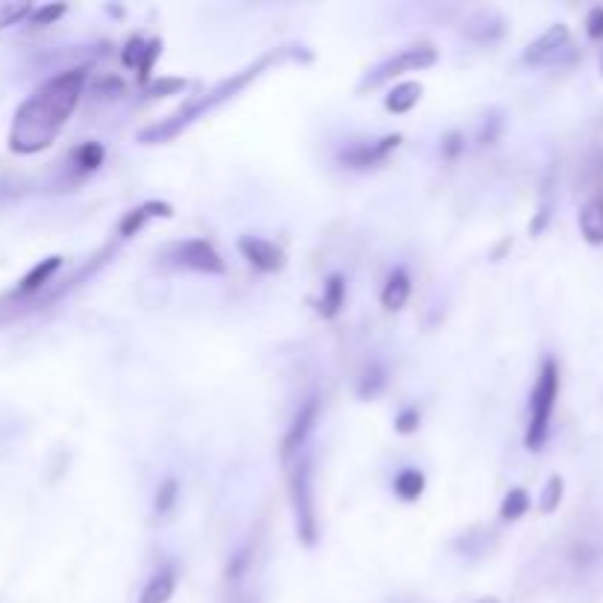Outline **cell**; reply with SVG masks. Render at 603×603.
Masks as SVG:
<instances>
[{"label": "cell", "instance_id": "28", "mask_svg": "<svg viewBox=\"0 0 603 603\" xmlns=\"http://www.w3.org/2000/svg\"><path fill=\"white\" fill-rule=\"evenodd\" d=\"M459 151H462V136H459V133H451L448 142H445V156H456Z\"/></svg>", "mask_w": 603, "mask_h": 603}, {"label": "cell", "instance_id": "17", "mask_svg": "<svg viewBox=\"0 0 603 603\" xmlns=\"http://www.w3.org/2000/svg\"><path fill=\"white\" fill-rule=\"evenodd\" d=\"M345 298H348V283H345L342 274H333V277L324 283V295H321V301H318V312H321L324 318H336V315L342 312V306H345Z\"/></svg>", "mask_w": 603, "mask_h": 603}, {"label": "cell", "instance_id": "9", "mask_svg": "<svg viewBox=\"0 0 603 603\" xmlns=\"http://www.w3.org/2000/svg\"><path fill=\"white\" fill-rule=\"evenodd\" d=\"M239 251L262 274H277V271L286 268V253H283V248L274 245V242H268V239H262V236H242L239 239Z\"/></svg>", "mask_w": 603, "mask_h": 603}, {"label": "cell", "instance_id": "12", "mask_svg": "<svg viewBox=\"0 0 603 603\" xmlns=\"http://www.w3.org/2000/svg\"><path fill=\"white\" fill-rule=\"evenodd\" d=\"M174 589H177V571L171 565H165L145 583L139 603H168L174 598Z\"/></svg>", "mask_w": 603, "mask_h": 603}, {"label": "cell", "instance_id": "18", "mask_svg": "<svg viewBox=\"0 0 603 603\" xmlns=\"http://www.w3.org/2000/svg\"><path fill=\"white\" fill-rule=\"evenodd\" d=\"M418 101H421V83H401L386 95V109L395 112V115H403Z\"/></svg>", "mask_w": 603, "mask_h": 603}, {"label": "cell", "instance_id": "6", "mask_svg": "<svg viewBox=\"0 0 603 603\" xmlns=\"http://www.w3.org/2000/svg\"><path fill=\"white\" fill-rule=\"evenodd\" d=\"M574 56H577V51H574L571 30L565 24H553L536 42L527 45L524 62L536 65V68H553V65H568Z\"/></svg>", "mask_w": 603, "mask_h": 603}, {"label": "cell", "instance_id": "11", "mask_svg": "<svg viewBox=\"0 0 603 603\" xmlns=\"http://www.w3.org/2000/svg\"><path fill=\"white\" fill-rule=\"evenodd\" d=\"M159 53H162V42H159V39H153L148 45H145L142 39H130V45H127V51H124V65L136 68V71H139V80L148 83L153 59H156Z\"/></svg>", "mask_w": 603, "mask_h": 603}, {"label": "cell", "instance_id": "1", "mask_svg": "<svg viewBox=\"0 0 603 603\" xmlns=\"http://www.w3.org/2000/svg\"><path fill=\"white\" fill-rule=\"evenodd\" d=\"M86 80H89L86 68H68L45 80L15 109L9 127V151L18 156H33L51 148L83 98Z\"/></svg>", "mask_w": 603, "mask_h": 603}, {"label": "cell", "instance_id": "27", "mask_svg": "<svg viewBox=\"0 0 603 603\" xmlns=\"http://www.w3.org/2000/svg\"><path fill=\"white\" fill-rule=\"evenodd\" d=\"M586 33H589V39L603 42V6H595V9L586 15Z\"/></svg>", "mask_w": 603, "mask_h": 603}, {"label": "cell", "instance_id": "23", "mask_svg": "<svg viewBox=\"0 0 603 603\" xmlns=\"http://www.w3.org/2000/svg\"><path fill=\"white\" fill-rule=\"evenodd\" d=\"M177 492H180V486H177V480H174V477H168V480L159 486V492H156V512H159V515H168V512L174 509V503H177Z\"/></svg>", "mask_w": 603, "mask_h": 603}, {"label": "cell", "instance_id": "5", "mask_svg": "<svg viewBox=\"0 0 603 603\" xmlns=\"http://www.w3.org/2000/svg\"><path fill=\"white\" fill-rule=\"evenodd\" d=\"M436 59H439V51L430 45V42H421V45H412V48H403L401 53H395L392 59H386V62H380L365 80H362V86H359V92H368V89H380V86H386V83H392V80H398L403 74H409V71H424V68H430V65H436Z\"/></svg>", "mask_w": 603, "mask_h": 603}, {"label": "cell", "instance_id": "29", "mask_svg": "<svg viewBox=\"0 0 603 603\" xmlns=\"http://www.w3.org/2000/svg\"><path fill=\"white\" fill-rule=\"evenodd\" d=\"M474 603H501V601H498V598H480V601Z\"/></svg>", "mask_w": 603, "mask_h": 603}, {"label": "cell", "instance_id": "24", "mask_svg": "<svg viewBox=\"0 0 603 603\" xmlns=\"http://www.w3.org/2000/svg\"><path fill=\"white\" fill-rule=\"evenodd\" d=\"M383 386H386L383 371L380 368H368L365 377H362V383H359V398H374V395H380Z\"/></svg>", "mask_w": 603, "mask_h": 603}, {"label": "cell", "instance_id": "15", "mask_svg": "<svg viewBox=\"0 0 603 603\" xmlns=\"http://www.w3.org/2000/svg\"><path fill=\"white\" fill-rule=\"evenodd\" d=\"M465 33H468L471 39H477V42H495L503 33V18L501 15H495L492 9H483V12H477V15L465 24Z\"/></svg>", "mask_w": 603, "mask_h": 603}, {"label": "cell", "instance_id": "25", "mask_svg": "<svg viewBox=\"0 0 603 603\" xmlns=\"http://www.w3.org/2000/svg\"><path fill=\"white\" fill-rule=\"evenodd\" d=\"M68 12V6L65 3H51V6H42V9H33L30 12V24H53L56 18H62Z\"/></svg>", "mask_w": 603, "mask_h": 603}, {"label": "cell", "instance_id": "21", "mask_svg": "<svg viewBox=\"0 0 603 603\" xmlns=\"http://www.w3.org/2000/svg\"><path fill=\"white\" fill-rule=\"evenodd\" d=\"M562 492H565V480L559 477V474H553L551 480L545 483V489H542V498H539V512L542 515H551L559 509V503H562Z\"/></svg>", "mask_w": 603, "mask_h": 603}, {"label": "cell", "instance_id": "16", "mask_svg": "<svg viewBox=\"0 0 603 603\" xmlns=\"http://www.w3.org/2000/svg\"><path fill=\"white\" fill-rule=\"evenodd\" d=\"M580 233L589 245H603V198H592L580 209Z\"/></svg>", "mask_w": 603, "mask_h": 603}, {"label": "cell", "instance_id": "26", "mask_svg": "<svg viewBox=\"0 0 603 603\" xmlns=\"http://www.w3.org/2000/svg\"><path fill=\"white\" fill-rule=\"evenodd\" d=\"M418 421H421L418 409H415V406H406L401 415H398V421H395V430L403 433V436H409V433H415V430H418Z\"/></svg>", "mask_w": 603, "mask_h": 603}, {"label": "cell", "instance_id": "2", "mask_svg": "<svg viewBox=\"0 0 603 603\" xmlns=\"http://www.w3.org/2000/svg\"><path fill=\"white\" fill-rule=\"evenodd\" d=\"M318 412L321 401L312 395L303 403L301 412L295 415L289 433L283 436L280 445V465L286 474V489H289V503L295 512L298 524V539L306 548L318 542V515H315V451H312V433L318 427Z\"/></svg>", "mask_w": 603, "mask_h": 603}, {"label": "cell", "instance_id": "20", "mask_svg": "<svg viewBox=\"0 0 603 603\" xmlns=\"http://www.w3.org/2000/svg\"><path fill=\"white\" fill-rule=\"evenodd\" d=\"M527 509H530V495L524 489H512V492H506L501 503V518L503 521H518L527 515Z\"/></svg>", "mask_w": 603, "mask_h": 603}, {"label": "cell", "instance_id": "19", "mask_svg": "<svg viewBox=\"0 0 603 603\" xmlns=\"http://www.w3.org/2000/svg\"><path fill=\"white\" fill-rule=\"evenodd\" d=\"M424 486H427V480L418 468H403L395 477V492L401 501H418L424 495Z\"/></svg>", "mask_w": 603, "mask_h": 603}, {"label": "cell", "instance_id": "3", "mask_svg": "<svg viewBox=\"0 0 603 603\" xmlns=\"http://www.w3.org/2000/svg\"><path fill=\"white\" fill-rule=\"evenodd\" d=\"M289 56H295V48H292V45L262 53L256 62H251L248 68H242L239 74L221 80V83L212 86L209 92H203V95L192 98L189 103H183V106H180L177 112H171L168 118H162V121H156V124H151V127H145V130L139 133V142H142V145H165V142L177 139L186 127H192V124H195L198 118H203L206 112L218 109L221 103L233 101L239 92H245V89L251 86L253 80H259L271 65H280V62L289 59Z\"/></svg>", "mask_w": 603, "mask_h": 603}, {"label": "cell", "instance_id": "22", "mask_svg": "<svg viewBox=\"0 0 603 603\" xmlns=\"http://www.w3.org/2000/svg\"><path fill=\"white\" fill-rule=\"evenodd\" d=\"M30 12H33L30 3H0V30L18 24L24 18H30Z\"/></svg>", "mask_w": 603, "mask_h": 603}, {"label": "cell", "instance_id": "4", "mask_svg": "<svg viewBox=\"0 0 603 603\" xmlns=\"http://www.w3.org/2000/svg\"><path fill=\"white\" fill-rule=\"evenodd\" d=\"M556 398H559V368L553 359H545L539 368L533 395H530V421H527V433H524V442L530 451H542L548 442Z\"/></svg>", "mask_w": 603, "mask_h": 603}, {"label": "cell", "instance_id": "14", "mask_svg": "<svg viewBox=\"0 0 603 603\" xmlns=\"http://www.w3.org/2000/svg\"><path fill=\"white\" fill-rule=\"evenodd\" d=\"M103 159H106V151H103L98 142H83V145H77L71 156H68V168L77 174V177H86V174H92V171H98L103 165Z\"/></svg>", "mask_w": 603, "mask_h": 603}, {"label": "cell", "instance_id": "7", "mask_svg": "<svg viewBox=\"0 0 603 603\" xmlns=\"http://www.w3.org/2000/svg\"><path fill=\"white\" fill-rule=\"evenodd\" d=\"M171 259L180 268H189V271L206 274V277H224L227 274V265H224L221 253L215 251L212 242H206V239H186V242H180L171 251Z\"/></svg>", "mask_w": 603, "mask_h": 603}, {"label": "cell", "instance_id": "10", "mask_svg": "<svg viewBox=\"0 0 603 603\" xmlns=\"http://www.w3.org/2000/svg\"><path fill=\"white\" fill-rule=\"evenodd\" d=\"M171 215H174V209H171L168 203L162 201L142 203V206L124 212V218H121V224H118V236H121V239H130V236L142 233V230L148 227V221H153V218H171Z\"/></svg>", "mask_w": 603, "mask_h": 603}, {"label": "cell", "instance_id": "8", "mask_svg": "<svg viewBox=\"0 0 603 603\" xmlns=\"http://www.w3.org/2000/svg\"><path fill=\"white\" fill-rule=\"evenodd\" d=\"M401 148V136H383V139H356L351 142L345 151L339 153V162L345 168H356V171H365V168H374L380 162L389 159V153H395Z\"/></svg>", "mask_w": 603, "mask_h": 603}, {"label": "cell", "instance_id": "13", "mask_svg": "<svg viewBox=\"0 0 603 603\" xmlns=\"http://www.w3.org/2000/svg\"><path fill=\"white\" fill-rule=\"evenodd\" d=\"M409 295H412V280H409V274L403 268H398V271L389 274V280H386V286L380 292V303H383V309L398 312V309L406 306Z\"/></svg>", "mask_w": 603, "mask_h": 603}]
</instances>
